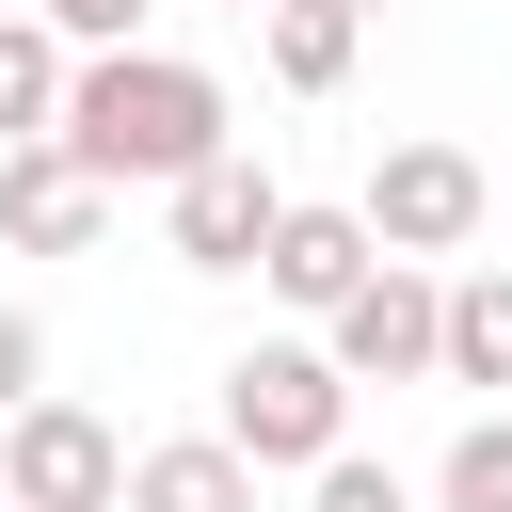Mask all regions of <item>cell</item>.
<instances>
[{
	"label": "cell",
	"mask_w": 512,
	"mask_h": 512,
	"mask_svg": "<svg viewBox=\"0 0 512 512\" xmlns=\"http://www.w3.org/2000/svg\"><path fill=\"white\" fill-rule=\"evenodd\" d=\"M128 432L96 416V400H32V416H0V496L16 512H128Z\"/></svg>",
	"instance_id": "3957f363"
},
{
	"label": "cell",
	"mask_w": 512,
	"mask_h": 512,
	"mask_svg": "<svg viewBox=\"0 0 512 512\" xmlns=\"http://www.w3.org/2000/svg\"><path fill=\"white\" fill-rule=\"evenodd\" d=\"M0 512H16V496H0Z\"/></svg>",
	"instance_id": "d6986e66"
},
{
	"label": "cell",
	"mask_w": 512,
	"mask_h": 512,
	"mask_svg": "<svg viewBox=\"0 0 512 512\" xmlns=\"http://www.w3.org/2000/svg\"><path fill=\"white\" fill-rule=\"evenodd\" d=\"M96 224H112V176L80 144H0V240L16 256H80Z\"/></svg>",
	"instance_id": "ba28073f"
},
{
	"label": "cell",
	"mask_w": 512,
	"mask_h": 512,
	"mask_svg": "<svg viewBox=\"0 0 512 512\" xmlns=\"http://www.w3.org/2000/svg\"><path fill=\"white\" fill-rule=\"evenodd\" d=\"M224 448H256L272 480H320L336 448H352V368H336V336H256L240 368H224V416H208Z\"/></svg>",
	"instance_id": "7a4b0ae2"
},
{
	"label": "cell",
	"mask_w": 512,
	"mask_h": 512,
	"mask_svg": "<svg viewBox=\"0 0 512 512\" xmlns=\"http://www.w3.org/2000/svg\"><path fill=\"white\" fill-rule=\"evenodd\" d=\"M368 16H384V0H368Z\"/></svg>",
	"instance_id": "ac0fdd59"
},
{
	"label": "cell",
	"mask_w": 512,
	"mask_h": 512,
	"mask_svg": "<svg viewBox=\"0 0 512 512\" xmlns=\"http://www.w3.org/2000/svg\"><path fill=\"white\" fill-rule=\"evenodd\" d=\"M256 448H224V432H176V448H144L128 464V512H256Z\"/></svg>",
	"instance_id": "9c48e42d"
},
{
	"label": "cell",
	"mask_w": 512,
	"mask_h": 512,
	"mask_svg": "<svg viewBox=\"0 0 512 512\" xmlns=\"http://www.w3.org/2000/svg\"><path fill=\"white\" fill-rule=\"evenodd\" d=\"M432 512H512V416H464V432H448Z\"/></svg>",
	"instance_id": "4fadbf2b"
},
{
	"label": "cell",
	"mask_w": 512,
	"mask_h": 512,
	"mask_svg": "<svg viewBox=\"0 0 512 512\" xmlns=\"http://www.w3.org/2000/svg\"><path fill=\"white\" fill-rule=\"evenodd\" d=\"M256 48H272V80H288V96H336V80H352V48H368V0H272V16H256Z\"/></svg>",
	"instance_id": "30bf717a"
},
{
	"label": "cell",
	"mask_w": 512,
	"mask_h": 512,
	"mask_svg": "<svg viewBox=\"0 0 512 512\" xmlns=\"http://www.w3.org/2000/svg\"><path fill=\"white\" fill-rule=\"evenodd\" d=\"M160 224H176V272H256L272 224H288V192H272L256 144H224V160H192V176L160 192Z\"/></svg>",
	"instance_id": "8992f818"
},
{
	"label": "cell",
	"mask_w": 512,
	"mask_h": 512,
	"mask_svg": "<svg viewBox=\"0 0 512 512\" xmlns=\"http://www.w3.org/2000/svg\"><path fill=\"white\" fill-rule=\"evenodd\" d=\"M320 336H336L352 384H448V288H432V256H384Z\"/></svg>",
	"instance_id": "5b68a950"
},
{
	"label": "cell",
	"mask_w": 512,
	"mask_h": 512,
	"mask_svg": "<svg viewBox=\"0 0 512 512\" xmlns=\"http://www.w3.org/2000/svg\"><path fill=\"white\" fill-rule=\"evenodd\" d=\"M224 16H272V0H224Z\"/></svg>",
	"instance_id": "e0dca14e"
},
{
	"label": "cell",
	"mask_w": 512,
	"mask_h": 512,
	"mask_svg": "<svg viewBox=\"0 0 512 512\" xmlns=\"http://www.w3.org/2000/svg\"><path fill=\"white\" fill-rule=\"evenodd\" d=\"M368 272H384V224H368V208H304V192H288V224H272L256 288H272V304H304V320H336Z\"/></svg>",
	"instance_id": "52a82bcc"
},
{
	"label": "cell",
	"mask_w": 512,
	"mask_h": 512,
	"mask_svg": "<svg viewBox=\"0 0 512 512\" xmlns=\"http://www.w3.org/2000/svg\"><path fill=\"white\" fill-rule=\"evenodd\" d=\"M304 512H416V480H400V464H368V448H336V464L304 480Z\"/></svg>",
	"instance_id": "5bb4252c"
},
{
	"label": "cell",
	"mask_w": 512,
	"mask_h": 512,
	"mask_svg": "<svg viewBox=\"0 0 512 512\" xmlns=\"http://www.w3.org/2000/svg\"><path fill=\"white\" fill-rule=\"evenodd\" d=\"M48 400V336H32V304H0V416H32Z\"/></svg>",
	"instance_id": "2e32d148"
},
{
	"label": "cell",
	"mask_w": 512,
	"mask_h": 512,
	"mask_svg": "<svg viewBox=\"0 0 512 512\" xmlns=\"http://www.w3.org/2000/svg\"><path fill=\"white\" fill-rule=\"evenodd\" d=\"M448 384H512V272L448 288Z\"/></svg>",
	"instance_id": "7c38bea8"
},
{
	"label": "cell",
	"mask_w": 512,
	"mask_h": 512,
	"mask_svg": "<svg viewBox=\"0 0 512 512\" xmlns=\"http://www.w3.org/2000/svg\"><path fill=\"white\" fill-rule=\"evenodd\" d=\"M368 224H384V256H464L480 224H496V176L464 160V144H384L368 160V192H352Z\"/></svg>",
	"instance_id": "277c9868"
},
{
	"label": "cell",
	"mask_w": 512,
	"mask_h": 512,
	"mask_svg": "<svg viewBox=\"0 0 512 512\" xmlns=\"http://www.w3.org/2000/svg\"><path fill=\"white\" fill-rule=\"evenodd\" d=\"M48 144H80L112 192H176L192 160H224V80L192 48H80V96Z\"/></svg>",
	"instance_id": "6da1fadb"
},
{
	"label": "cell",
	"mask_w": 512,
	"mask_h": 512,
	"mask_svg": "<svg viewBox=\"0 0 512 512\" xmlns=\"http://www.w3.org/2000/svg\"><path fill=\"white\" fill-rule=\"evenodd\" d=\"M32 16H48L64 48H144V16H160V0H32Z\"/></svg>",
	"instance_id": "9a60e30c"
},
{
	"label": "cell",
	"mask_w": 512,
	"mask_h": 512,
	"mask_svg": "<svg viewBox=\"0 0 512 512\" xmlns=\"http://www.w3.org/2000/svg\"><path fill=\"white\" fill-rule=\"evenodd\" d=\"M64 96H80V48H64L48 16H0V144H48Z\"/></svg>",
	"instance_id": "8fae6325"
}]
</instances>
